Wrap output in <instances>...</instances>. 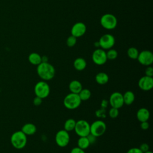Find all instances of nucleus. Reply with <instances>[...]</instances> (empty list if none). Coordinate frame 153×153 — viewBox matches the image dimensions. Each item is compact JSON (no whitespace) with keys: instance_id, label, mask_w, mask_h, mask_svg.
<instances>
[{"instance_id":"2","label":"nucleus","mask_w":153,"mask_h":153,"mask_svg":"<svg viewBox=\"0 0 153 153\" xmlns=\"http://www.w3.org/2000/svg\"><path fill=\"white\" fill-rule=\"evenodd\" d=\"M11 143L13 147L20 149L23 148L27 143V136L21 130L15 131L11 136Z\"/></svg>"},{"instance_id":"18","label":"nucleus","mask_w":153,"mask_h":153,"mask_svg":"<svg viewBox=\"0 0 153 153\" xmlns=\"http://www.w3.org/2000/svg\"><path fill=\"white\" fill-rule=\"evenodd\" d=\"M87 66V62L85 60L81 57L76 58L74 62V68L78 71H83Z\"/></svg>"},{"instance_id":"32","label":"nucleus","mask_w":153,"mask_h":153,"mask_svg":"<svg viewBox=\"0 0 153 153\" xmlns=\"http://www.w3.org/2000/svg\"><path fill=\"white\" fill-rule=\"evenodd\" d=\"M42 99L38 96H36L33 100V103L35 106H39L42 103Z\"/></svg>"},{"instance_id":"7","label":"nucleus","mask_w":153,"mask_h":153,"mask_svg":"<svg viewBox=\"0 0 153 153\" xmlns=\"http://www.w3.org/2000/svg\"><path fill=\"white\" fill-rule=\"evenodd\" d=\"M100 24L105 29H113L117 25V20L115 16L112 14H105L100 19Z\"/></svg>"},{"instance_id":"21","label":"nucleus","mask_w":153,"mask_h":153,"mask_svg":"<svg viewBox=\"0 0 153 153\" xmlns=\"http://www.w3.org/2000/svg\"><path fill=\"white\" fill-rule=\"evenodd\" d=\"M29 62L33 65H38L42 62L41 56L36 53H32L28 57Z\"/></svg>"},{"instance_id":"31","label":"nucleus","mask_w":153,"mask_h":153,"mask_svg":"<svg viewBox=\"0 0 153 153\" xmlns=\"http://www.w3.org/2000/svg\"><path fill=\"white\" fill-rule=\"evenodd\" d=\"M145 75L152 77V76H153V68L151 66H148L146 68V69L145 70Z\"/></svg>"},{"instance_id":"12","label":"nucleus","mask_w":153,"mask_h":153,"mask_svg":"<svg viewBox=\"0 0 153 153\" xmlns=\"http://www.w3.org/2000/svg\"><path fill=\"white\" fill-rule=\"evenodd\" d=\"M137 59L141 65L148 66L153 62V54L150 51L143 50L139 53Z\"/></svg>"},{"instance_id":"22","label":"nucleus","mask_w":153,"mask_h":153,"mask_svg":"<svg viewBox=\"0 0 153 153\" xmlns=\"http://www.w3.org/2000/svg\"><path fill=\"white\" fill-rule=\"evenodd\" d=\"M90 143L89 142V140L87 136H83V137H79L77 141V145L78 147L82 149H85L88 148Z\"/></svg>"},{"instance_id":"10","label":"nucleus","mask_w":153,"mask_h":153,"mask_svg":"<svg viewBox=\"0 0 153 153\" xmlns=\"http://www.w3.org/2000/svg\"><path fill=\"white\" fill-rule=\"evenodd\" d=\"M92 60L97 65H104L108 60L106 52L103 49L97 48L95 50L92 54Z\"/></svg>"},{"instance_id":"16","label":"nucleus","mask_w":153,"mask_h":153,"mask_svg":"<svg viewBox=\"0 0 153 153\" xmlns=\"http://www.w3.org/2000/svg\"><path fill=\"white\" fill-rule=\"evenodd\" d=\"M69 89L71 93L78 94L79 91L82 89V85L81 83L78 80H72L69 84Z\"/></svg>"},{"instance_id":"26","label":"nucleus","mask_w":153,"mask_h":153,"mask_svg":"<svg viewBox=\"0 0 153 153\" xmlns=\"http://www.w3.org/2000/svg\"><path fill=\"white\" fill-rule=\"evenodd\" d=\"M107 59L109 60H114L117 58L118 56L117 51L114 49H109V50L106 52Z\"/></svg>"},{"instance_id":"9","label":"nucleus","mask_w":153,"mask_h":153,"mask_svg":"<svg viewBox=\"0 0 153 153\" xmlns=\"http://www.w3.org/2000/svg\"><path fill=\"white\" fill-rule=\"evenodd\" d=\"M108 102L112 108L117 109L121 108L124 104L123 94L118 91H115L110 95Z\"/></svg>"},{"instance_id":"17","label":"nucleus","mask_w":153,"mask_h":153,"mask_svg":"<svg viewBox=\"0 0 153 153\" xmlns=\"http://www.w3.org/2000/svg\"><path fill=\"white\" fill-rule=\"evenodd\" d=\"M26 136L32 135L36 131V127L32 123H26L23 126L21 130Z\"/></svg>"},{"instance_id":"23","label":"nucleus","mask_w":153,"mask_h":153,"mask_svg":"<svg viewBox=\"0 0 153 153\" xmlns=\"http://www.w3.org/2000/svg\"><path fill=\"white\" fill-rule=\"evenodd\" d=\"M78 94L81 101H85L90 98L91 93L88 88H82Z\"/></svg>"},{"instance_id":"11","label":"nucleus","mask_w":153,"mask_h":153,"mask_svg":"<svg viewBox=\"0 0 153 153\" xmlns=\"http://www.w3.org/2000/svg\"><path fill=\"white\" fill-rule=\"evenodd\" d=\"M99 47L103 50L111 49L115 44V38L111 34H105L102 36L98 41Z\"/></svg>"},{"instance_id":"28","label":"nucleus","mask_w":153,"mask_h":153,"mask_svg":"<svg viewBox=\"0 0 153 153\" xmlns=\"http://www.w3.org/2000/svg\"><path fill=\"white\" fill-rule=\"evenodd\" d=\"M119 109L112 108L109 111V115L111 118H116L119 115Z\"/></svg>"},{"instance_id":"29","label":"nucleus","mask_w":153,"mask_h":153,"mask_svg":"<svg viewBox=\"0 0 153 153\" xmlns=\"http://www.w3.org/2000/svg\"><path fill=\"white\" fill-rule=\"evenodd\" d=\"M95 114H96V115L98 118H105V117H106V111H105V109L101 108L100 109L97 110L95 112Z\"/></svg>"},{"instance_id":"38","label":"nucleus","mask_w":153,"mask_h":153,"mask_svg":"<svg viewBox=\"0 0 153 153\" xmlns=\"http://www.w3.org/2000/svg\"><path fill=\"white\" fill-rule=\"evenodd\" d=\"M143 153H152V152L151 151H149V150H148V151H146V152H143Z\"/></svg>"},{"instance_id":"15","label":"nucleus","mask_w":153,"mask_h":153,"mask_svg":"<svg viewBox=\"0 0 153 153\" xmlns=\"http://www.w3.org/2000/svg\"><path fill=\"white\" fill-rule=\"evenodd\" d=\"M150 117V112L146 108H140L136 112L137 119L141 123L147 121Z\"/></svg>"},{"instance_id":"1","label":"nucleus","mask_w":153,"mask_h":153,"mask_svg":"<svg viewBox=\"0 0 153 153\" xmlns=\"http://www.w3.org/2000/svg\"><path fill=\"white\" fill-rule=\"evenodd\" d=\"M36 72L38 75L44 81L52 79L55 75V69L54 66L47 62H41L37 65Z\"/></svg>"},{"instance_id":"14","label":"nucleus","mask_w":153,"mask_h":153,"mask_svg":"<svg viewBox=\"0 0 153 153\" xmlns=\"http://www.w3.org/2000/svg\"><path fill=\"white\" fill-rule=\"evenodd\" d=\"M86 32V26L82 22L75 23L71 29V35L76 38L82 36Z\"/></svg>"},{"instance_id":"20","label":"nucleus","mask_w":153,"mask_h":153,"mask_svg":"<svg viewBox=\"0 0 153 153\" xmlns=\"http://www.w3.org/2000/svg\"><path fill=\"white\" fill-rule=\"evenodd\" d=\"M124 103L127 105H131L135 99V96L133 91H127L123 94Z\"/></svg>"},{"instance_id":"36","label":"nucleus","mask_w":153,"mask_h":153,"mask_svg":"<svg viewBox=\"0 0 153 153\" xmlns=\"http://www.w3.org/2000/svg\"><path fill=\"white\" fill-rule=\"evenodd\" d=\"M149 127V124L147 121H143V122H141L140 123V128L142 130H147Z\"/></svg>"},{"instance_id":"34","label":"nucleus","mask_w":153,"mask_h":153,"mask_svg":"<svg viewBox=\"0 0 153 153\" xmlns=\"http://www.w3.org/2000/svg\"><path fill=\"white\" fill-rule=\"evenodd\" d=\"M127 153H143L139 148H131L129 149Z\"/></svg>"},{"instance_id":"30","label":"nucleus","mask_w":153,"mask_h":153,"mask_svg":"<svg viewBox=\"0 0 153 153\" xmlns=\"http://www.w3.org/2000/svg\"><path fill=\"white\" fill-rule=\"evenodd\" d=\"M142 152L143 153L147 151H148L149 149V146L148 145V144L146 143H143L140 145V147L139 148Z\"/></svg>"},{"instance_id":"4","label":"nucleus","mask_w":153,"mask_h":153,"mask_svg":"<svg viewBox=\"0 0 153 153\" xmlns=\"http://www.w3.org/2000/svg\"><path fill=\"white\" fill-rule=\"evenodd\" d=\"M50 92V88L45 81H40L36 82L34 87V93L36 96L41 99L46 98Z\"/></svg>"},{"instance_id":"19","label":"nucleus","mask_w":153,"mask_h":153,"mask_svg":"<svg viewBox=\"0 0 153 153\" xmlns=\"http://www.w3.org/2000/svg\"><path fill=\"white\" fill-rule=\"evenodd\" d=\"M95 81L98 84L104 85L106 84L109 81V76L105 72H99L95 76Z\"/></svg>"},{"instance_id":"33","label":"nucleus","mask_w":153,"mask_h":153,"mask_svg":"<svg viewBox=\"0 0 153 153\" xmlns=\"http://www.w3.org/2000/svg\"><path fill=\"white\" fill-rule=\"evenodd\" d=\"M70 153H85L84 149H82L81 148H79V147L76 146V147H74L73 148Z\"/></svg>"},{"instance_id":"24","label":"nucleus","mask_w":153,"mask_h":153,"mask_svg":"<svg viewBox=\"0 0 153 153\" xmlns=\"http://www.w3.org/2000/svg\"><path fill=\"white\" fill-rule=\"evenodd\" d=\"M76 124V121L73 118H69L64 123V130L68 132L74 130Z\"/></svg>"},{"instance_id":"35","label":"nucleus","mask_w":153,"mask_h":153,"mask_svg":"<svg viewBox=\"0 0 153 153\" xmlns=\"http://www.w3.org/2000/svg\"><path fill=\"white\" fill-rule=\"evenodd\" d=\"M87 137V138H88V139L89 142H90V144L94 143L96 142V138H97L96 136H93V134H90V133Z\"/></svg>"},{"instance_id":"6","label":"nucleus","mask_w":153,"mask_h":153,"mask_svg":"<svg viewBox=\"0 0 153 153\" xmlns=\"http://www.w3.org/2000/svg\"><path fill=\"white\" fill-rule=\"evenodd\" d=\"M90 124L84 120H79L76 121L74 131L79 137L87 136L90 134Z\"/></svg>"},{"instance_id":"13","label":"nucleus","mask_w":153,"mask_h":153,"mask_svg":"<svg viewBox=\"0 0 153 153\" xmlns=\"http://www.w3.org/2000/svg\"><path fill=\"white\" fill-rule=\"evenodd\" d=\"M139 87L143 91L151 90L153 87V78L146 75L142 76L138 81Z\"/></svg>"},{"instance_id":"25","label":"nucleus","mask_w":153,"mask_h":153,"mask_svg":"<svg viewBox=\"0 0 153 153\" xmlns=\"http://www.w3.org/2000/svg\"><path fill=\"white\" fill-rule=\"evenodd\" d=\"M139 53L137 49L135 47H130L127 50V56L131 59H137Z\"/></svg>"},{"instance_id":"5","label":"nucleus","mask_w":153,"mask_h":153,"mask_svg":"<svg viewBox=\"0 0 153 153\" xmlns=\"http://www.w3.org/2000/svg\"><path fill=\"white\" fill-rule=\"evenodd\" d=\"M106 125L105 123L100 120H96L90 124V133L96 137L102 136L106 131Z\"/></svg>"},{"instance_id":"37","label":"nucleus","mask_w":153,"mask_h":153,"mask_svg":"<svg viewBox=\"0 0 153 153\" xmlns=\"http://www.w3.org/2000/svg\"><path fill=\"white\" fill-rule=\"evenodd\" d=\"M109 103V102L105 99H103L102 102H101V104H100V106H101V108H103V109H105L106 108H107L108 106V105Z\"/></svg>"},{"instance_id":"3","label":"nucleus","mask_w":153,"mask_h":153,"mask_svg":"<svg viewBox=\"0 0 153 153\" xmlns=\"http://www.w3.org/2000/svg\"><path fill=\"white\" fill-rule=\"evenodd\" d=\"M81 100L78 94L69 93L63 99V105L65 107L68 109H75L79 106Z\"/></svg>"},{"instance_id":"27","label":"nucleus","mask_w":153,"mask_h":153,"mask_svg":"<svg viewBox=\"0 0 153 153\" xmlns=\"http://www.w3.org/2000/svg\"><path fill=\"white\" fill-rule=\"evenodd\" d=\"M76 43V38L73 35L69 36L66 40V44L68 47H74Z\"/></svg>"},{"instance_id":"8","label":"nucleus","mask_w":153,"mask_h":153,"mask_svg":"<svg viewBox=\"0 0 153 153\" xmlns=\"http://www.w3.org/2000/svg\"><path fill=\"white\" fill-rule=\"evenodd\" d=\"M69 134L65 130H60L56 133L55 135V142L61 148L66 147L69 144Z\"/></svg>"}]
</instances>
